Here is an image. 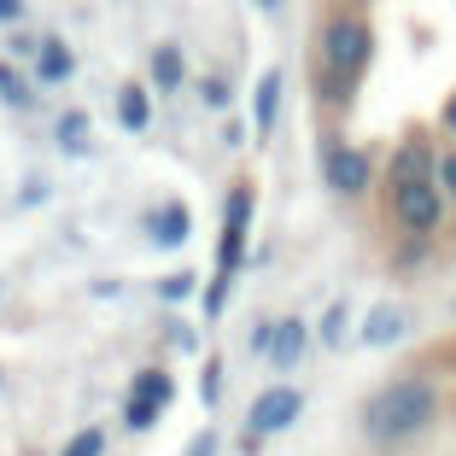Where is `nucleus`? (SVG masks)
Listing matches in <instances>:
<instances>
[{"label": "nucleus", "instance_id": "f257e3e1", "mask_svg": "<svg viewBox=\"0 0 456 456\" xmlns=\"http://www.w3.org/2000/svg\"><path fill=\"white\" fill-rule=\"evenodd\" d=\"M433 416H439V387L428 375H403L362 403V433H369V444L392 451V444H410L416 433H428Z\"/></svg>", "mask_w": 456, "mask_h": 456}, {"label": "nucleus", "instance_id": "f03ea898", "mask_svg": "<svg viewBox=\"0 0 456 456\" xmlns=\"http://www.w3.org/2000/svg\"><path fill=\"white\" fill-rule=\"evenodd\" d=\"M369 59H375V24L357 12H334L322 24V77H316V88L328 100H346L357 88V77L369 70Z\"/></svg>", "mask_w": 456, "mask_h": 456}, {"label": "nucleus", "instance_id": "7ed1b4c3", "mask_svg": "<svg viewBox=\"0 0 456 456\" xmlns=\"http://www.w3.org/2000/svg\"><path fill=\"white\" fill-rule=\"evenodd\" d=\"M298 416H305V392L298 387H287V380L264 387L252 398V410H246V444H264V439H275V433H287Z\"/></svg>", "mask_w": 456, "mask_h": 456}, {"label": "nucleus", "instance_id": "20e7f679", "mask_svg": "<svg viewBox=\"0 0 456 456\" xmlns=\"http://www.w3.org/2000/svg\"><path fill=\"white\" fill-rule=\"evenodd\" d=\"M444 205L451 200L439 193V182H392V216L410 234H433L444 223Z\"/></svg>", "mask_w": 456, "mask_h": 456}, {"label": "nucleus", "instance_id": "39448f33", "mask_svg": "<svg viewBox=\"0 0 456 456\" xmlns=\"http://www.w3.org/2000/svg\"><path fill=\"white\" fill-rule=\"evenodd\" d=\"M175 398V380L164 375V369H141L134 375V387H129V403H123V421H129L134 433H147L152 421L164 416V403Z\"/></svg>", "mask_w": 456, "mask_h": 456}, {"label": "nucleus", "instance_id": "423d86ee", "mask_svg": "<svg viewBox=\"0 0 456 456\" xmlns=\"http://www.w3.org/2000/svg\"><path fill=\"white\" fill-rule=\"evenodd\" d=\"M369 175H375V159H369V152L362 147H346V141H334V147H322V182L334 193H362L369 188Z\"/></svg>", "mask_w": 456, "mask_h": 456}, {"label": "nucleus", "instance_id": "0eeeda50", "mask_svg": "<svg viewBox=\"0 0 456 456\" xmlns=\"http://www.w3.org/2000/svg\"><path fill=\"white\" fill-rule=\"evenodd\" d=\"M305 351H310V322L305 316H281V322H269V339H264V357L275 362V369H298L305 362Z\"/></svg>", "mask_w": 456, "mask_h": 456}, {"label": "nucleus", "instance_id": "6e6552de", "mask_svg": "<svg viewBox=\"0 0 456 456\" xmlns=\"http://www.w3.org/2000/svg\"><path fill=\"white\" fill-rule=\"evenodd\" d=\"M141 228L152 234V246L182 252V246H188V234H193V216H188V205H152V211L141 216Z\"/></svg>", "mask_w": 456, "mask_h": 456}, {"label": "nucleus", "instance_id": "1a4fd4ad", "mask_svg": "<svg viewBox=\"0 0 456 456\" xmlns=\"http://www.w3.org/2000/svg\"><path fill=\"white\" fill-rule=\"evenodd\" d=\"M70 77H77V53L59 36H41L36 41V82H70Z\"/></svg>", "mask_w": 456, "mask_h": 456}, {"label": "nucleus", "instance_id": "9d476101", "mask_svg": "<svg viewBox=\"0 0 456 456\" xmlns=\"http://www.w3.org/2000/svg\"><path fill=\"white\" fill-rule=\"evenodd\" d=\"M403 334H410V316L398 305H375L362 316V346H398Z\"/></svg>", "mask_w": 456, "mask_h": 456}, {"label": "nucleus", "instance_id": "9b49d317", "mask_svg": "<svg viewBox=\"0 0 456 456\" xmlns=\"http://www.w3.org/2000/svg\"><path fill=\"white\" fill-rule=\"evenodd\" d=\"M275 111H281V77L264 70V77H257V94H252V134H257V141H269Z\"/></svg>", "mask_w": 456, "mask_h": 456}, {"label": "nucleus", "instance_id": "f8f14e48", "mask_svg": "<svg viewBox=\"0 0 456 456\" xmlns=\"http://www.w3.org/2000/svg\"><path fill=\"white\" fill-rule=\"evenodd\" d=\"M118 123L129 134H147L152 129V94L141 88V82H123V88H118Z\"/></svg>", "mask_w": 456, "mask_h": 456}, {"label": "nucleus", "instance_id": "ddd939ff", "mask_svg": "<svg viewBox=\"0 0 456 456\" xmlns=\"http://www.w3.org/2000/svg\"><path fill=\"white\" fill-rule=\"evenodd\" d=\"M53 141L70 152V159H88V147H94V123H88V111H59Z\"/></svg>", "mask_w": 456, "mask_h": 456}, {"label": "nucleus", "instance_id": "4468645a", "mask_svg": "<svg viewBox=\"0 0 456 456\" xmlns=\"http://www.w3.org/2000/svg\"><path fill=\"white\" fill-rule=\"evenodd\" d=\"M433 164H439V152L410 141V147H398V159H392V182H433Z\"/></svg>", "mask_w": 456, "mask_h": 456}, {"label": "nucleus", "instance_id": "2eb2a0df", "mask_svg": "<svg viewBox=\"0 0 456 456\" xmlns=\"http://www.w3.org/2000/svg\"><path fill=\"white\" fill-rule=\"evenodd\" d=\"M182 77H188L182 47H159V53H152V82H159V88H182Z\"/></svg>", "mask_w": 456, "mask_h": 456}, {"label": "nucleus", "instance_id": "dca6fc26", "mask_svg": "<svg viewBox=\"0 0 456 456\" xmlns=\"http://www.w3.org/2000/svg\"><path fill=\"white\" fill-rule=\"evenodd\" d=\"M246 264V228H223V240H216V275H234Z\"/></svg>", "mask_w": 456, "mask_h": 456}, {"label": "nucleus", "instance_id": "f3484780", "mask_svg": "<svg viewBox=\"0 0 456 456\" xmlns=\"http://www.w3.org/2000/svg\"><path fill=\"white\" fill-rule=\"evenodd\" d=\"M223 228H252V182H234V188H228Z\"/></svg>", "mask_w": 456, "mask_h": 456}, {"label": "nucleus", "instance_id": "a211bd4d", "mask_svg": "<svg viewBox=\"0 0 456 456\" xmlns=\"http://www.w3.org/2000/svg\"><path fill=\"white\" fill-rule=\"evenodd\" d=\"M0 100H6L12 111H29V82L18 77V70L6 65V59H0Z\"/></svg>", "mask_w": 456, "mask_h": 456}, {"label": "nucleus", "instance_id": "6ab92c4d", "mask_svg": "<svg viewBox=\"0 0 456 456\" xmlns=\"http://www.w3.org/2000/svg\"><path fill=\"white\" fill-rule=\"evenodd\" d=\"M59 456H106V433L100 428H82V433H70L65 439V451Z\"/></svg>", "mask_w": 456, "mask_h": 456}, {"label": "nucleus", "instance_id": "aec40b11", "mask_svg": "<svg viewBox=\"0 0 456 456\" xmlns=\"http://www.w3.org/2000/svg\"><path fill=\"white\" fill-rule=\"evenodd\" d=\"M346 322H351V305H346V298H334L328 316H322V346H339V339H346Z\"/></svg>", "mask_w": 456, "mask_h": 456}, {"label": "nucleus", "instance_id": "412c9836", "mask_svg": "<svg viewBox=\"0 0 456 456\" xmlns=\"http://www.w3.org/2000/svg\"><path fill=\"white\" fill-rule=\"evenodd\" d=\"M433 182H439V193L456 205V147H451V152H439V164H433Z\"/></svg>", "mask_w": 456, "mask_h": 456}, {"label": "nucleus", "instance_id": "4be33fe9", "mask_svg": "<svg viewBox=\"0 0 456 456\" xmlns=\"http://www.w3.org/2000/svg\"><path fill=\"white\" fill-rule=\"evenodd\" d=\"M159 293L170 298V305H175V298H193V275H188V269H182V275H164V281H159Z\"/></svg>", "mask_w": 456, "mask_h": 456}, {"label": "nucleus", "instance_id": "5701e85b", "mask_svg": "<svg viewBox=\"0 0 456 456\" xmlns=\"http://www.w3.org/2000/svg\"><path fill=\"white\" fill-rule=\"evenodd\" d=\"M228 281H234V275H216V281H211V293H205V316H211V322H216V316H223V298H228Z\"/></svg>", "mask_w": 456, "mask_h": 456}, {"label": "nucleus", "instance_id": "b1692460", "mask_svg": "<svg viewBox=\"0 0 456 456\" xmlns=\"http://www.w3.org/2000/svg\"><path fill=\"white\" fill-rule=\"evenodd\" d=\"M223 100H228V88H223V82H216V77H211V82H205V106H211V111H216V106H223Z\"/></svg>", "mask_w": 456, "mask_h": 456}, {"label": "nucleus", "instance_id": "393cba45", "mask_svg": "<svg viewBox=\"0 0 456 456\" xmlns=\"http://www.w3.org/2000/svg\"><path fill=\"white\" fill-rule=\"evenodd\" d=\"M24 18V0H0V24H18Z\"/></svg>", "mask_w": 456, "mask_h": 456}, {"label": "nucleus", "instance_id": "a878e982", "mask_svg": "<svg viewBox=\"0 0 456 456\" xmlns=\"http://www.w3.org/2000/svg\"><path fill=\"white\" fill-rule=\"evenodd\" d=\"M188 456H216V433H200V439H193V451Z\"/></svg>", "mask_w": 456, "mask_h": 456}, {"label": "nucleus", "instance_id": "bb28decb", "mask_svg": "<svg viewBox=\"0 0 456 456\" xmlns=\"http://www.w3.org/2000/svg\"><path fill=\"white\" fill-rule=\"evenodd\" d=\"M444 129H451V134H456V94H451V100H444Z\"/></svg>", "mask_w": 456, "mask_h": 456}, {"label": "nucleus", "instance_id": "cd10ccee", "mask_svg": "<svg viewBox=\"0 0 456 456\" xmlns=\"http://www.w3.org/2000/svg\"><path fill=\"white\" fill-rule=\"evenodd\" d=\"M252 6H257V12H269V18L281 12V0H252Z\"/></svg>", "mask_w": 456, "mask_h": 456}]
</instances>
